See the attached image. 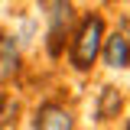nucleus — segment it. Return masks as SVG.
Returning a JSON list of instances; mask_svg holds the SVG:
<instances>
[{
    "label": "nucleus",
    "mask_w": 130,
    "mask_h": 130,
    "mask_svg": "<svg viewBox=\"0 0 130 130\" xmlns=\"http://www.w3.org/2000/svg\"><path fill=\"white\" fill-rule=\"evenodd\" d=\"M104 42V20L98 13H85L78 23V29L72 32V49H68V62L75 65L78 72H88L94 65L98 52Z\"/></svg>",
    "instance_id": "nucleus-1"
},
{
    "label": "nucleus",
    "mask_w": 130,
    "mask_h": 130,
    "mask_svg": "<svg viewBox=\"0 0 130 130\" xmlns=\"http://www.w3.org/2000/svg\"><path fill=\"white\" fill-rule=\"evenodd\" d=\"M124 107V94L117 88H104L101 91V101H98V120H114Z\"/></svg>",
    "instance_id": "nucleus-5"
},
{
    "label": "nucleus",
    "mask_w": 130,
    "mask_h": 130,
    "mask_svg": "<svg viewBox=\"0 0 130 130\" xmlns=\"http://www.w3.org/2000/svg\"><path fill=\"white\" fill-rule=\"evenodd\" d=\"M20 68V49H16L13 36H0V72L3 75H13Z\"/></svg>",
    "instance_id": "nucleus-6"
},
{
    "label": "nucleus",
    "mask_w": 130,
    "mask_h": 130,
    "mask_svg": "<svg viewBox=\"0 0 130 130\" xmlns=\"http://www.w3.org/2000/svg\"><path fill=\"white\" fill-rule=\"evenodd\" d=\"M32 130H75V117L65 104H55V101H46L36 107V117H32Z\"/></svg>",
    "instance_id": "nucleus-3"
},
{
    "label": "nucleus",
    "mask_w": 130,
    "mask_h": 130,
    "mask_svg": "<svg viewBox=\"0 0 130 130\" xmlns=\"http://www.w3.org/2000/svg\"><path fill=\"white\" fill-rule=\"evenodd\" d=\"M46 16H49V55L59 59V55H62V39L68 36L72 20H75L72 3H68V0H52Z\"/></svg>",
    "instance_id": "nucleus-2"
},
{
    "label": "nucleus",
    "mask_w": 130,
    "mask_h": 130,
    "mask_svg": "<svg viewBox=\"0 0 130 130\" xmlns=\"http://www.w3.org/2000/svg\"><path fill=\"white\" fill-rule=\"evenodd\" d=\"M101 46H104V65H107V68H114V72H124V68H127V55H130L127 32H114Z\"/></svg>",
    "instance_id": "nucleus-4"
}]
</instances>
